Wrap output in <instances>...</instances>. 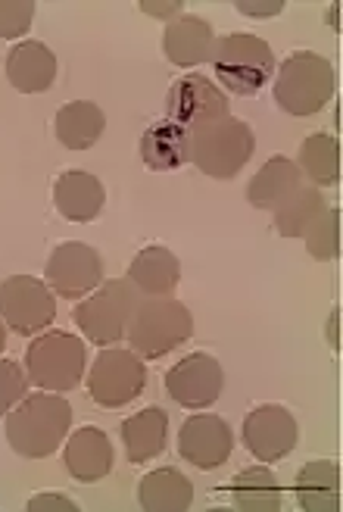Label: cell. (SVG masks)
<instances>
[{
    "mask_svg": "<svg viewBox=\"0 0 343 512\" xmlns=\"http://www.w3.org/2000/svg\"><path fill=\"white\" fill-rule=\"evenodd\" d=\"M72 428V406L60 394H25L7 416V441L25 459L54 456Z\"/></svg>",
    "mask_w": 343,
    "mask_h": 512,
    "instance_id": "obj_1",
    "label": "cell"
},
{
    "mask_svg": "<svg viewBox=\"0 0 343 512\" xmlns=\"http://www.w3.org/2000/svg\"><path fill=\"white\" fill-rule=\"evenodd\" d=\"M194 335L191 310L175 297H141L128 316L125 338L141 360H160Z\"/></svg>",
    "mask_w": 343,
    "mask_h": 512,
    "instance_id": "obj_2",
    "label": "cell"
},
{
    "mask_svg": "<svg viewBox=\"0 0 343 512\" xmlns=\"http://www.w3.org/2000/svg\"><path fill=\"white\" fill-rule=\"evenodd\" d=\"M256 150V135L244 119H219L200 128H191L188 138V163L216 182H231Z\"/></svg>",
    "mask_w": 343,
    "mask_h": 512,
    "instance_id": "obj_3",
    "label": "cell"
},
{
    "mask_svg": "<svg viewBox=\"0 0 343 512\" xmlns=\"http://www.w3.org/2000/svg\"><path fill=\"white\" fill-rule=\"evenodd\" d=\"M334 88V66L315 50H297L275 72V104L287 116H315L334 97Z\"/></svg>",
    "mask_w": 343,
    "mask_h": 512,
    "instance_id": "obj_4",
    "label": "cell"
},
{
    "mask_svg": "<svg viewBox=\"0 0 343 512\" xmlns=\"http://www.w3.org/2000/svg\"><path fill=\"white\" fill-rule=\"evenodd\" d=\"M85 366V341L75 338L72 331H47V335L35 338L29 344V353H25V375L50 394H66L78 388L85 378Z\"/></svg>",
    "mask_w": 343,
    "mask_h": 512,
    "instance_id": "obj_5",
    "label": "cell"
},
{
    "mask_svg": "<svg viewBox=\"0 0 343 512\" xmlns=\"http://www.w3.org/2000/svg\"><path fill=\"white\" fill-rule=\"evenodd\" d=\"M213 69L225 91L237 97H256L275 75L272 47L256 35H225L216 41Z\"/></svg>",
    "mask_w": 343,
    "mask_h": 512,
    "instance_id": "obj_6",
    "label": "cell"
},
{
    "mask_svg": "<svg viewBox=\"0 0 343 512\" xmlns=\"http://www.w3.org/2000/svg\"><path fill=\"white\" fill-rule=\"evenodd\" d=\"M141 300L138 288L128 278H113L103 281L100 291L85 297L75 306L72 316L75 325L85 331V338L97 347H113L125 338L128 316L135 310V303Z\"/></svg>",
    "mask_w": 343,
    "mask_h": 512,
    "instance_id": "obj_7",
    "label": "cell"
},
{
    "mask_svg": "<svg viewBox=\"0 0 343 512\" xmlns=\"http://www.w3.org/2000/svg\"><path fill=\"white\" fill-rule=\"evenodd\" d=\"M147 388V366L135 350H103L88 372V394L97 406L116 409L135 403Z\"/></svg>",
    "mask_w": 343,
    "mask_h": 512,
    "instance_id": "obj_8",
    "label": "cell"
},
{
    "mask_svg": "<svg viewBox=\"0 0 343 512\" xmlns=\"http://www.w3.org/2000/svg\"><path fill=\"white\" fill-rule=\"evenodd\" d=\"M0 319L16 335H35L57 319V300L50 285L35 275H10L0 281Z\"/></svg>",
    "mask_w": 343,
    "mask_h": 512,
    "instance_id": "obj_9",
    "label": "cell"
},
{
    "mask_svg": "<svg viewBox=\"0 0 343 512\" xmlns=\"http://www.w3.org/2000/svg\"><path fill=\"white\" fill-rule=\"evenodd\" d=\"M241 434H244V447L266 466L281 463L284 456L294 453L300 441L297 419L290 416V409L278 403H262L253 413H247Z\"/></svg>",
    "mask_w": 343,
    "mask_h": 512,
    "instance_id": "obj_10",
    "label": "cell"
},
{
    "mask_svg": "<svg viewBox=\"0 0 343 512\" xmlns=\"http://www.w3.org/2000/svg\"><path fill=\"white\" fill-rule=\"evenodd\" d=\"M44 281L66 300H78L100 288L103 281V260L91 244L66 241L54 247L44 266Z\"/></svg>",
    "mask_w": 343,
    "mask_h": 512,
    "instance_id": "obj_11",
    "label": "cell"
},
{
    "mask_svg": "<svg viewBox=\"0 0 343 512\" xmlns=\"http://www.w3.org/2000/svg\"><path fill=\"white\" fill-rule=\"evenodd\" d=\"M225 391V369L216 356L191 353L166 372V394L184 409L213 406Z\"/></svg>",
    "mask_w": 343,
    "mask_h": 512,
    "instance_id": "obj_12",
    "label": "cell"
},
{
    "mask_svg": "<svg viewBox=\"0 0 343 512\" xmlns=\"http://www.w3.org/2000/svg\"><path fill=\"white\" fill-rule=\"evenodd\" d=\"M166 110L169 119L184 125L188 132L231 116L225 91L216 82L203 79V75H184V79H178L166 94Z\"/></svg>",
    "mask_w": 343,
    "mask_h": 512,
    "instance_id": "obj_13",
    "label": "cell"
},
{
    "mask_svg": "<svg viewBox=\"0 0 343 512\" xmlns=\"http://www.w3.org/2000/svg\"><path fill=\"white\" fill-rule=\"evenodd\" d=\"M234 450V434L225 419L213 413H197L178 431V456L194 469H219Z\"/></svg>",
    "mask_w": 343,
    "mask_h": 512,
    "instance_id": "obj_14",
    "label": "cell"
},
{
    "mask_svg": "<svg viewBox=\"0 0 343 512\" xmlns=\"http://www.w3.org/2000/svg\"><path fill=\"white\" fill-rule=\"evenodd\" d=\"M54 207L69 222H94L107 207V188L91 172L66 169L54 182Z\"/></svg>",
    "mask_w": 343,
    "mask_h": 512,
    "instance_id": "obj_15",
    "label": "cell"
},
{
    "mask_svg": "<svg viewBox=\"0 0 343 512\" xmlns=\"http://www.w3.org/2000/svg\"><path fill=\"white\" fill-rule=\"evenodd\" d=\"M216 32L213 25L200 16H178L166 25L163 32V54L169 63L181 66V69H191L200 63L213 60V50H216Z\"/></svg>",
    "mask_w": 343,
    "mask_h": 512,
    "instance_id": "obj_16",
    "label": "cell"
},
{
    "mask_svg": "<svg viewBox=\"0 0 343 512\" xmlns=\"http://www.w3.org/2000/svg\"><path fill=\"white\" fill-rule=\"evenodd\" d=\"M63 463L75 481L94 484L100 478H107L113 469V444L107 438V431H100L97 425L72 431V438L66 441Z\"/></svg>",
    "mask_w": 343,
    "mask_h": 512,
    "instance_id": "obj_17",
    "label": "cell"
},
{
    "mask_svg": "<svg viewBox=\"0 0 343 512\" xmlns=\"http://www.w3.org/2000/svg\"><path fill=\"white\" fill-rule=\"evenodd\" d=\"M7 79L19 94H41L57 82V54L44 41H19L7 54Z\"/></svg>",
    "mask_w": 343,
    "mask_h": 512,
    "instance_id": "obj_18",
    "label": "cell"
},
{
    "mask_svg": "<svg viewBox=\"0 0 343 512\" xmlns=\"http://www.w3.org/2000/svg\"><path fill=\"white\" fill-rule=\"evenodd\" d=\"M128 281L138 288L141 297H172L181 285V263L169 247L150 244L131 260Z\"/></svg>",
    "mask_w": 343,
    "mask_h": 512,
    "instance_id": "obj_19",
    "label": "cell"
},
{
    "mask_svg": "<svg viewBox=\"0 0 343 512\" xmlns=\"http://www.w3.org/2000/svg\"><path fill=\"white\" fill-rule=\"evenodd\" d=\"M166 441H169V416L160 406L141 409V413L125 419L122 425V444L131 466H144L153 456H160L166 450Z\"/></svg>",
    "mask_w": 343,
    "mask_h": 512,
    "instance_id": "obj_20",
    "label": "cell"
},
{
    "mask_svg": "<svg viewBox=\"0 0 343 512\" xmlns=\"http://www.w3.org/2000/svg\"><path fill=\"white\" fill-rule=\"evenodd\" d=\"M188 138L191 132L172 119L147 125L141 135V163L150 172H175L188 163Z\"/></svg>",
    "mask_w": 343,
    "mask_h": 512,
    "instance_id": "obj_21",
    "label": "cell"
},
{
    "mask_svg": "<svg viewBox=\"0 0 343 512\" xmlns=\"http://www.w3.org/2000/svg\"><path fill=\"white\" fill-rule=\"evenodd\" d=\"M297 503L303 512L340 509V469L334 459H312L297 472Z\"/></svg>",
    "mask_w": 343,
    "mask_h": 512,
    "instance_id": "obj_22",
    "label": "cell"
},
{
    "mask_svg": "<svg viewBox=\"0 0 343 512\" xmlns=\"http://www.w3.org/2000/svg\"><path fill=\"white\" fill-rule=\"evenodd\" d=\"M138 503L144 512H184L194 503V484L178 469H153L138 484Z\"/></svg>",
    "mask_w": 343,
    "mask_h": 512,
    "instance_id": "obj_23",
    "label": "cell"
},
{
    "mask_svg": "<svg viewBox=\"0 0 343 512\" xmlns=\"http://www.w3.org/2000/svg\"><path fill=\"white\" fill-rule=\"evenodd\" d=\"M54 128L66 150H88L107 132V116L94 100H72L57 110Z\"/></svg>",
    "mask_w": 343,
    "mask_h": 512,
    "instance_id": "obj_24",
    "label": "cell"
},
{
    "mask_svg": "<svg viewBox=\"0 0 343 512\" xmlns=\"http://www.w3.org/2000/svg\"><path fill=\"white\" fill-rule=\"evenodd\" d=\"M300 185H303L300 166L290 157H272L253 175V182L247 188V200L256 210H275L278 203H284Z\"/></svg>",
    "mask_w": 343,
    "mask_h": 512,
    "instance_id": "obj_25",
    "label": "cell"
},
{
    "mask_svg": "<svg viewBox=\"0 0 343 512\" xmlns=\"http://www.w3.org/2000/svg\"><path fill=\"white\" fill-rule=\"evenodd\" d=\"M228 494H231V503L241 512H278L281 509L278 478L266 463L237 472Z\"/></svg>",
    "mask_w": 343,
    "mask_h": 512,
    "instance_id": "obj_26",
    "label": "cell"
},
{
    "mask_svg": "<svg viewBox=\"0 0 343 512\" xmlns=\"http://www.w3.org/2000/svg\"><path fill=\"white\" fill-rule=\"evenodd\" d=\"M300 175L315 188H334L340 182V144L334 135H309L300 144Z\"/></svg>",
    "mask_w": 343,
    "mask_h": 512,
    "instance_id": "obj_27",
    "label": "cell"
},
{
    "mask_svg": "<svg viewBox=\"0 0 343 512\" xmlns=\"http://www.w3.org/2000/svg\"><path fill=\"white\" fill-rule=\"evenodd\" d=\"M328 207L322 191L315 185H300L284 203L275 207V232L281 238H303L312 219Z\"/></svg>",
    "mask_w": 343,
    "mask_h": 512,
    "instance_id": "obj_28",
    "label": "cell"
},
{
    "mask_svg": "<svg viewBox=\"0 0 343 512\" xmlns=\"http://www.w3.org/2000/svg\"><path fill=\"white\" fill-rule=\"evenodd\" d=\"M306 247L319 263H331L340 253V210L337 207H325L319 216L312 219V225L306 228Z\"/></svg>",
    "mask_w": 343,
    "mask_h": 512,
    "instance_id": "obj_29",
    "label": "cell"
},
{
    "mask_svg": "<svg viewBox=\"0 0 343 512\" xmlns=\"http://www.w3.org/2000/svg\"><path fill=\"white\" fill-rule=\"evenodd\" d=\"M35 0H0V38L13 41L32 29Z\"/></svg>",
    "mask_w": 343,
    "mask_h": 512,
    "instance_id": "obj_30",
    "label": "cell"
},
{
    "mask_svg": "<svg viewBox=\"0 0 343 512\" xmlns=\"http://www.w3.org/2000/svg\"><path fill=\"white\" fill-rule=\"evenodd\" d=\"M25 372L13 360H0V416L10 413V409L25 397Z\"/></svg>",
    "mask_w": 343,
    "mask_h": 512,
    "instance_id": "obj_31",
    "label": "cell"
},
{
    "mask_svg": "<svg viewBox=\"0 0 343 512\" xmlns=\"http://www.w3.org/2000/svg\"><path fill=\"white\" fill-rule=\"evenodd\" d=\"M25 509L29 512H78V503H72L63 494H35Z\"/></svg>",
    "mask_w": 343,
    "mask_h": 512,
    "instance_id": "obj_32",
    "label": "cell"
},
{
    "mask_svg": "<svg viewBox=\"0 0 343 512\" xmlns=\"http://www.w3.org/2000/svg\"><path fill=\"white\" fill-rule=\"evenodd\" d=\"M237 13L241 16H256V19H266V16H278L287 4L284 0H237Z\"/></svg>",
    "mask_w": 343,
    "mask_h": 512,
    "instance_id": "obj_33",
    "label": "cell"
},
{
    "mask_svg": "<svg viewBox=\"0 0 343 512\" xmlns=\"http://www.w3.org/2000/svg\"><path fill=\"white\" fill-rule=\"evenodd\" d=\"M141 13L147 16H156V19H178L181 10H184V0H141Z\"/></svg>",
    "mask_w": 343,
    "mask_h": 512,
    "instance_id": "obj_34",
    "label": "cell"
},
{
    "mask_svg": "<svg viewBox=\"0 0 343 512\" xmlns=\"http://www.w3.org/2000/svg\"><path fill=\"white\" fill-rule=\"evenodd\" d=\"M7 350V325H4V319H0V353Z\"/></svg>",
    "mask_w": 343,
    "mask_h": 512,
    "instance_id": "obj_35",
    "label": "cell"
}]
</instances>
